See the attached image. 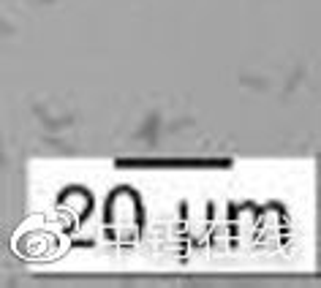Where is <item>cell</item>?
I'll return each mask as SVG.
<instances>
[{"label": "cell", "instance_id": "cell-1", "mask_svg": "<svg viewBox=\"0 0 321 288\" xmlns=\"http://www.w3.org/2000/svg\"><path fill=\"white\" fill-rule=\"evenodd\" d=\"M33 114L44 123L46 131H63V128H68V125H74V114H66V117H52V114H46V109L41 106V103H36L33 106Z\"/></svg>", "mask_w": 321, "mask_h": 288}, {"label": "cell", "instance_id": "cell-2", "mask_svg": "<svg viewBox=\"0 0 321 288\" xmlns=\"http://www.w3.org/2000/svg\"><path fill=\"white\" fill-rule=\"evenodd\" d=\"M161 111H150V114H147V120H144V125L139 128V131L134 133L136 139H147L150 144H155L158 141V131H161Z\"/></svg>", "mask_w": 321, "mask_h": 288}, {"label": "cell", "instance_id": "cell-3", "mask_svg": "<svg viewBox=\"0 0 321 288\" xmlns=\"http://www.w3.org/2000/svg\"><path fill=\"white\" fill-rule=\"evenodd\" d=\"M305 74H308V68H305V66H297V71H294L291 76H288V82H286V87H283V98H288V95L297 90V84H300L302 79H305Z\"/></svg>", "mask_w": 321, "mask_h": 288}, {"label": "cell", "instance_id": "cell-4", "mask_svg": "<svg viewBox=\"0 0 321 288\" xmlns=\"http://www.w3.org/2000/svg\"><path fill=\"white\" fill-rule=\"evenodd\" d=\"M240 84L242 87H253V90H259V93L270 90V82H264L261 76H250V74H240Z\"/></svg>", "mask_w": 321, "mask_h": 288}, {"label": "cell", "instance_id": "cell-5", "mask_svg": "<svg viewBox=\"0 0 321 288\" xmlns=\"http://www.w3.org/2000/svg\"><path fill=\"white\" fill-rule=\"evenodd\" d=\"M44 144H49V147H63V141L57 136H44Z\"/></svg>", "mask_w": 321, "mask_h": 288}, {"label": "cell", "instance_id": "cell-6", "mask_svg": "<svg viewBox=\"0 0 321 288\" xmlns=\"http://www.w3.org/2000/svg\"><path fill=\"white\" fill-rule=\"evenodd\" d=\"M183 125H191V120H177L174 125H169V131H180Z\"/></svg>", "mask_w": 321, "mask_h": 288}, {"label": "cell", "instance_id": "cell-7", "mask_svg": "<svg viewBox=\"0 0 321 288\" xmlns=\"http://www.w3.org/2000/svg\"><path fill=\"white\" fill-rule=\"evenodd\" d=\"M6 163V155H3V141H0V166Z\"/></svg>", "mask_w": 321, "mask_h": 288}]
</instances>
